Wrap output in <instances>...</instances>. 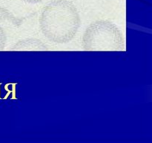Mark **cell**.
I'll return each instance as SVG.
<instances>
[{
  "label": "cell",
  "instance_id": "obj_1",
  "mask_svg": "<svg viewBox=\"0 0 152 143\" xmlns=\"http://www.w3.org/2000/svg\"><path fill=\"white\" fill-rule=\"evenodd\" d=\"M81 24L76 6L68 0H53L45 6L39 17L42 32L50 41L66 43L71 41Z\"/></svg>",
  "mask_w": 152,
  "mask_h": 143
},
{
  "label": "cell",
  "instance_id": "obj_2",
  "mask_svg": "<svg viewBox=\"0 0 152 143\" xmlns=\"http://www.w3.org/2000/svg\"><path fill=\"white\" fill-rule=\"evenodd\" d=\"M83 47L86 51L125 50L123 34L108 20H97L91 24L83 34Z\"/></svg>",
  "mask_w": 152,
  "mask_h": 143
},
{
  "label": "cell",
  "instance_id": "obj_3",
  "mask_svg": "<svg viewBox=\"0 0 152 143\" xmlns=\"http://www.w3.org/2000/svg\"><path fill=\"white\" fill-rule=\"evenodd\" d=\"M12 49L16 51H44L46 50V46L39 39L27 38L18 41Z\"/></svg>",
  "mask_w": 152,
  "mask_h": 143
},
{
  "label": "cell",
  "instance_id": "obj_4",
  "mask_svg": "<svg viewBox=\"0 0 152 143\" xmlns=\"http://www.w3.org/2000/svg\"><path fill=\"white\" fill-rule=\"evenodd\" d=\"M15 18L8 10L0 6V22L13 20Z\"/></svg>",
  "mask_w": 152,
  "mask_h": 143
},
{
  "label": "cell",
  "instance_id": "obj_5",
  "mask_svg": "<svg viewBox=\"0 0 152 143\" xmlns=\"http://www.w3.org/2000/svg\"><path fill=\"white\" fill-rule=\"evenodd\" d=\"M6 43V36L4 30L0 28V50L4 49Z\"/></svg>",
  "mask_w": 152,
  "mask_h": 143
},
{
  "label": "cell",
  "instance_id": "obj_6",
  "mask_svg": "<svg viewBox=\"0 0 152 143\" xmlns=\"http://www.w3.org/2000/svg\"><path fill=\"white\" fill-rule=\"evenodd\" d=\"M23 1H26V2H29V3H38V2H40V1H43V0H23Z\"/></svg>",
  "mask_w": 152,
  "mask_h": 143
}]
</instances>
